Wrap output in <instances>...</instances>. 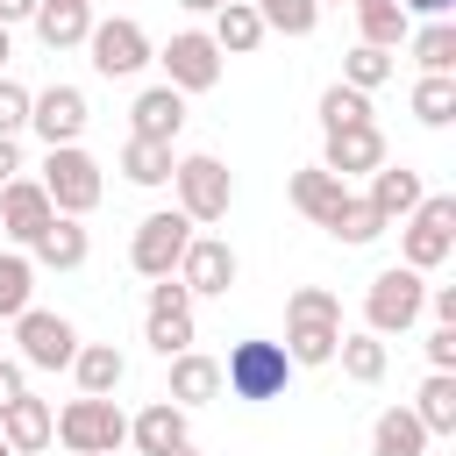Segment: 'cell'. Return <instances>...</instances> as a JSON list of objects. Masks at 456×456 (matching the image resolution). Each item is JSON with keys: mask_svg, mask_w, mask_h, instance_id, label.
Returning <instances> with one entry per match:
<instances>
[{"mask_svg": "<svg viewBox=\"0 0 456 456\" xmlns=\"http://www.w3.org/2000/svg\"><path fill=\"white\" fill-rule=\"evenodd\" d=\"M335 342H342V299L328 285H292V299H285V356H292V370L335 363Z\"/></svg>", "mask_w": 456, "mask_h": 456, "instance_id": "6da1fadb", "label": "cell"}, {"mask_svg": "<svg viewBox=\"0 0 456 456\" xmlns=\"http://www.w3.org/2000/svg\"><path fill=\"white\" fill-rule=\"evenodd\" d=\"M171 192H178V214H185L192 228H214V221H228V207H235V178H228V164L207 157V150H192V157L171 164Z\"/></svg>", "mask_w": 456, "mask_h": 456, "instance_id": "7a4b0ae2", "label": "cell"}, {"mask_svg": "<svg viewBox=\"0 0 456 456\" xmlns=\"http://www.w3.org/2000/svg\"><path fill=\"white\" fill-rule=\"evenodd\" d=\"M456 256V192H420V207L399 221V264L442 271Z\"/></svg>", "mask_w": 456, "mask_h": 456, "instance_id": "3957f363", "label": "cell"}, {"mask_svg": "<svg viewBox=\"0 0 456 456\" xmlns=\"http://www.w3.org/2000/svg\"><path fill=\"white\" fill-rule=\"evenodd\" d=\"M50 442H64L71 456H114L121 442H128V413L114 406V392H78L64 413H57V435Z\"/></svg>", "mask_w": 456, "mask_h": 456, "instance_id": "277c9868", "label": "cell"}, {"mask_svg": "<svg viewBox=\"0 0 456 456\" xmlns=\"http://www.w3.org/2000/svg\"><path fill=\"white\" fill-rule=\"evenodd\" d=\"M43 192H50V207L57 214H93L100 207V192H107V178H100V164H93V150L86 142H57V150H43V178H36Z\"/></svg>", "mask_w": 456, "mask_h": 456, "instance_id": "5b68a950", "label": "cell"}, {"mask_svg": "<svg viewBox=\"0 0 456 456\" xmlns=\"http://www.w3.org/2000/svg\"><path fill=\"white\" fill-rule=\"evenodd\" d=\"M420 314H428V271L392 264V271L370 278V292H363V328L370 335H406Z\"/></svg>", "mask_w": 456, "mask_h": 456, "instance_id": "8992f818", "label": "cell"}, {"mask_svg": "<svg viewBox=\"0 0 456 456\" xmlns=\"http://www.w3.org/2000/svg\"><path fill=\"white\" fill-rule=\"evenodd\" d=\"M285 385H292V356H285V342L249 335V342H235L228 363H221V392H235V399H249V406L278 399Z\"/></svg>", "mask_w": 456, "mask_h": 456, "instance_id": "52a82bcc", "label": "cell"}, {"mask_svg": "<svg viewBox=\"0 0 456 456\" xmlns=\"http://www.w3.org/2000/svg\"><path fill=\"white\" fill-rule=\"evenodd\" d=\"M78 50L93 57V71H100V78H135V71L157 57V43L142 36V21H135V14H107V21L93 14V28H86V43H78Z\"/></svg>", "mask_w": 456, "mask_h": 456, "instance_id": "ba28073f", "label": "cell"}, {"mask_svg": "<svg viewBox=\"0 0 456 456\" xmlns=\"http://www.w3.org/2000/svg\"><path fill=\"white\" fill-rule=\"evenodd\" d=\"M150 64H164V86H178L185 100H192V93H214L221 71H228V57H221V43H214L207 28H178Z\"/></svg>", "mask_w": 456, "mask_h": 456, "instance_id": "9c48e42d", "label": "cell"}, {"mask_svg": "<svg viewBox=\"0 0 456 456\" xmlns=\"http://www.w3.org/2000/svg\"><path fill=\"white\" fill-rule=\"evenodd\" d=\"M14 356H21V370H71L78 328L64 314H50V306H21L14 314Z\"/></svg>", "mask_w": 456, "mask_h": 456, "instance_id": "30bf717a", "label": "cell"}, {"mask_svg": "<svg viewBox=\"0 0 456 456\" xmlns=\"http://www.w3.org/2000/svg\"><path fill=\"white\" fill-rule=\"evenodd\" d=\"M185 242H192V221H185L178 207L142 214L135 235H128V264H135V278H171L178 256H185Z\"/></svg>", "mask_w": 456, "mask_h": 456, "instance_id": "8fae6325", "label": "cell"}, {"mask_svg": "<svg viewBox=\"0 0 456 456\" xmlns=\"http://www.w3.org/2000/svg\"><path fill=\"white\" fill-rule=\"evenodd\" d=\"M86 121H93V107H86V86L57 78V86L28 93V135H36L43 150H57V142H78V135H86Z\"/></svg>", "mask_w": 456, "mask_h": 456, "instance_id": "7c38bea8", "label": "cell"}, {"mask_svg": "<svg viewBox=\"0 0 456 456\" xmlns=\"http://www.w3.org/2000/svg\"><path fill=\"white\" fill-rule=\"evenodd\" d=\"M142 342L157 356L192 349V292L178 278H150V306H142Z\"/></svg>", "mask_w": 456, "mask_h": 456, "instance_id": "4fadbf2b", "label": "cell"}, {"mask_svg": "<svg viewBox=\"0 0 456 456\" xmlns=\"http://www.w3.org/2000/svg\"><path fill=\"white\" fill-rule=\"evenodd\" d=\"M235 249H228V235H207V228H192V242H185V256H178V285L192 292V299H221L228 285H235Z\"/></svg>", "mask_w": 456, "mask_h": 456, "instance_id": "5bb4252c", "label": "cell"}, {"mask_svg": "<svg viewBox=\"0 0 456 456\" xmlns=\"http://www.w3.org/2000/svg\"><path fill=\"white\" fill-rule=\"evenodd\" d=\"M321 164H328L335 178H370V171L385 164V128H378V121L328 128V142H321Z\"/></svg>", "mask_w": 456, "mask_h": 456, "instance_id": "9a60e30c", "label": "cell"}, {"mask_svg": "<svg viewBox=\"0 0 456 456\" xmlns=\"http://www.w3.org/2000/svg\"><path fill=\"white\" fill-rule=\"evenodd\" d=\"M50 214H57V207H50V192H43L36 178L0 185V228H7V242H14V249H28V242L50 228Z\"/></svg>", "mask_w": 456, "mask_h": 456, "instance_id": "2e32d148", "label": "cell"}, {"mask_svg": "<svg viewBox=\"0 0 456 456\" xmlns=\"http://www.w3.org/2000/svg\"><path fill=\"white\" fill-rule=\"evenodd\" d=\"M178 128H185V93H178V86H142L135 107H128V135H142V142H178Z\"/></svg>", "mask_w": 456, "mask_h": 456, "instance_id": "e0dca14e", "label": "cell"}, {"mask_svg": "<svg viewBox=\"0 0 456 456\" xmlns=\"http://www.w3.org/2000/svg\"><path fill=\"white\" fill-rule=\"evenodd\" d=\"M86 256H93V235H86L78 214H50V228L28 242V264L36 271H78Z\"/></svg>", "mask_w": 456, "mask_h": 456, "instance_id": "ac0fdd59", "label": "cell"}, {"mask_svg": "<svg viewBox=\"0 0 456 456\" xmlns=\"http://www.w3.org/2000/svg\"><path fill=\"white\" fill-rule=\"evenodd\" d=\"M171 363V385H164V399L171 406H207V399H221V356H207V349H178V356H164Z\"/></svg>", "mask_w": 456, "mask_h": 456, "instance_id": "d6986e66", "label": "cell"}, {"mask_svg": "<svg viewBox=\"0 0 456 456\" xmlns=\"http://www.w3.org/2000/svg\"><path fill=\"white\" fill-rule=\"evenodd\" d=\"M0 435H7V449H14V456L50 449V435H57V406H50V399H36V392H21V399L0 413Z\"/></svg>", "mask_w": 456, "mask_h": 456, "instance_id": "ffe728a7", "label": "cell"}, {"mask_svg": "<svg viewBox=\"0 0 456 456\" xmlns=\"http://www.w3.org/2000/svg\"><path fill=\"white\" fill-rule=\"evenodd\" d=\"M28 28L43 36V50H78L93 28V0H36Z\"/></svg>", "mask_w": 456, "mask_h": 456, "instance_id": "44dd1931", "label": "cell"}, {"mask_svg": "<svg viewBox=\"0 0 456 456\" xmlns=\"http://www.w3.org/2000/svg\"><path fill=\"white\" fill-rule=\"evenodd\" d=\"M285 192H292V207H299L314 228H328V214L349 200V178H335L328 164H306V171H292V185H285Z\"/></svg>", "mask_w": 456, "mask_h": 456, "instance_id": "7402d4cb", "label": "cell"}, {"mask_svg": "<svg viewBox=\"0 0 456 456\" xmlns=\"http://www.w3.org/2000/svg\"><path fill=\"white\" fill-rule=\"evenodd\" d=\"M420 192H428V185H420V171H406V164H378L370 185H363V200H370L385 221H406V214L420 207Z\"/></svg>", "mask_w": 456, "mask_h": 456, "instance_id": "603a6c76", "label": "cell"}, {"mask_svg": "<svg viewBox=\"0 0 456 456\" xmlns=\"http://www.w3.org/2000/svg\"><path fill=\"white\" fill-rule=\"evenodd\" d=\"M207 36L221 43V57H249V50H256V43L271 36V28H264V14H256L249 0H221V7H214V28H207Z\"/></svg>", "mask_w": 456, "mask_h": 456, "instance_id": "cb8c5ba5", "label": "cell"}, {"mask_svg": "<svg viewBox=\"0 0 456 456\" xmlns=\"http://www.w3.org/2000/svg\"><path fill=\"white\" fill-rule=\"evenodd\" d=\"M428 428L413 420V406H385L378 420H370V456H428Z\"/></svg>", "mask_w": 456, "mask_h": 456, "instance_id": "d4e9b609", "label": "cell"}, {"mask_svg": "<svg viewBox=\"0 0 456 456\" xmlns=\"http://www.w3.org/2000/svg\"><path fill=\"white\" fill-rule=\"evenodd\" d=\"M128 442H135L142 456H157V449H171V442H192V435H185V406H171V399H150V406L128 420Z\"/></svg>", "mask_w": 456, "mask_h": 456, "instance_id": "484cf974", "label": "cell"}, {"mask_svg": "<svg viewBox=\"0 0 456 456\" xmlns=\"http://www.w3.org/2000/svg\"><path fill=\"white\" fill-rule=\"evenodd\" d=\"M335 363H342V378H356V385H378V378L392 370V349H385V335L356 328V335H342V342H335Z\"/></svg>", "mask_w": 456, "mask_h": 456, "instance_id": "4316f807", "label": "cell"}, {"mask_svg": "<svg viewBox=\"0 0 456 456\" xmlns=\"http://www.w3.org/2000/svg\"><path fill=\"white\" fill-rule=\"evenodd\" d=\"M71 378H78V392H121V378H128V356H121L114 342H78V356H71Z\"/></svg>", "mask_w": 456, "mask_h": 456, "instance_id": "83f0119b", "label": "cell"}, {"mask_svg": "<svg viewBox=\"0 0 456 456\" xmlns=\"http://www.w3.org/2000/svg\"><path fill=\"white\" fill-rule=\"evenodd\" d=\"M413 420L428 435H456V370H428L413 392Z\"/></svg>", "mask_w": 456, "mask_h": 456, "instance_id": "f1b7e54d", "label": "cell"}, {"mask_svg": "<svg viewBox=\"0 0 456 456\" xmlns=\"http://www.w3.org/2000/svg\"><path fill=\"white\" fill-rule=\"evenodd\" d=\"M114 164H121L128 185H150V192H157V185H171V164H178V157H171V142H142V135H128Z\"/></svg>", "mask_w": 456, "mask_h": 456, "instance_id": "f546056e", "label": "cell"}, {"mask_svg": "<svg viewBox=\"0 0 456 456\" xmlns=\"http://www.w3.org/2000/svg\"><path fill=\"white\" fill-rule=\"evenodd\" d=\"M385 228H392V221H385V214H378V207H370L363 192H349V200H342V207L328 214V235H335L342 249H363V242H378Z\"/></svg>", "mask_w": 456, "mask_h": 456, "instance_id": "4dcf8cb0", "label": "cell"}, {"mask_svg": "<svg viewBox=\"0 0 456 456\" xmlns=\"http://www.w3.org/2000/svg\"><path fill=\"white\" fill-rule=\"evenodd\" d=\"M413 121L420 128H449L456 121V71H420L413 78Z\"/></svg>", "mask_w": 456, "mask_h": 456, "instance_id": "1f68e13d", "label": "cell"}, {"mask_svg": "<svg viewBox=\"0 0 456 456\" xmlns=\"http://www.w3.org/2000/svg\"><path fill=\"white\" fill-rule=\"evenodd\" d=\"M406 50H413V64H420V71H456V21L442 14V21L406 28Z\"/></svg>", "mask_w": 456, "mask_h": 456, "instance_id": "d6a6232c", "label": "cell"}, {"mask_svg": "<svg viewBox=\"0 0 456 456\" xmlns=\"http://www.w3.org/2000/svg\"><path fill=\"white\" fill-rule=\"evenodd\" d=\"M356 28H363L356 43H378V50H399L413 21H406V7H399V0H363V7H356Z\"/></svg>", "mask_w": 456, "mask_h": 456, "instance_id": "836d02e7", "label": "cell"}, {"mask_svg": "<svg viewBox=\"0 0 456 456\" xmlns=\"http://www.w3.org/2000/svg\"><path fill=\"white\" fill-rule=\"evenodd\" d=\"M21 306H36V264L28 249H0V321H14Z\"/></svg>", "mask_w": 456, "mask_h": 456, "instance_id": "e575fe53", "label": "cell"}, {"mask_svg": "<svg viewBox=\"0 0 456 456\" xmlns=\"http://www.w3.org/2000/svg\"><path fill=\"white\" fill-rule=\"evenodd\" d=\"M392 71H399V64H392V50H378V43H356V50L342 57V86H356V93H378Z\"/></svg>", "mask_w": 456, "mask_h": 456, "instance_id": "d590c367", "label": "cell"}, {"mask_svg": "<svg viewBox=\"0 0 456 456\" xmlns=\"http://www.w3.org/2000/svg\"><path fill=\"white\" fill-rule=\"evenodd\" d=\"M249 7L264 14L271 36H314V21H321V0H249Z\"/></svg>", "mask_w": 456, "mask_h": 456, "instance_id": "8d00e7d4", "label": "cell"}, {"mask_svg": "<svg viewBox=\"0 0 456 456\" xmlns=\"http://www.w3.org/2000/svg\"><path fill=\"white\" fill-rule=\"evenodd\" d=\"M349 121H370V93H356V86H328L321 93V128H349Z\"/></svg>", "mask_w": 456, "mask_h": 456, "instance_id": "74e56055", "label": "cell"}, {"mask_svg": "<svg viewBox=\"0 0 456 456\" xmlns=\"http://www.w3.org/2000/svg\"><path fill=\"white\" fill-rule=\"evenodd\" d=\"M21 128H28V86L0 71V135H21Z\"/></svg>", "mask_w": 456, "mask_h": 456, "instance_id": "f35d334b", "label": "cell"}, {"mask_svg": "<svg viewBox=\"0 0 456 456\" xmlns=\"http://www.w3.org/2000/svg\"><path fill=\"white\" fill-rule=\"evenodd\" d=\"M428 370H456V328H442V321L428 335Z\"/></svg>", "mask_w": 456, "mask_h": 456, "instance_id": "ab89813d", "label": "cell"}, {"mask_svg": "<svg viewBox=\"0 0 456 456\" xmlns=\"http://www.w3.org/2000/svg\"><path fill=\"white\" fill-rule=\"evenodd\" d=\"M21 392H28V370H21V356H0V413H7Z\"/></svg>", "mask_w": 456, "mask_h": 456, "instance_id": "60d3db41", "label": "cell"}, {"mask_svg": "<svg viewBox=\"0 0 456 456\" xmlns=\"http://www.w3.org/2000/svg\"><path fill=\"white\" fill-rule=\"evenodd\" d=\"M428 314H435L442 328H456V285H428Z\"/></svg>", "mask_w": 456, "mask_h": 456, "instance_id": "b9f144b4", "label": "cell"}, {"mask_svg": "<svg viewBox=\"0 0 456 456\" xmlns=\"http://www.w3.org/2000/svg\"><path fill=\"white\" fill-rule=\"evenodd\" d=\"M14 178H21V142L0 135V185H14Z\"/></svg>", "mask_w": 456, "mask_h": 456, "instance_id": "7bdbcfd3", "label": "cell"}, {"mask_svg": "<svg viewBox=\"0 0 456 456\" xmlns=\"http://www.w3.org/2000/svg\"><path fill=\"white\" fill-rule=\"evenodd\" d=\"M399 7H406V21H442L456 0H399Z\"/></svg>", "mask_w": 456, "mask_h": 456, "instance_id": "ee69618b", "label": "cell"}, {"mask_svg": "<svg viewBox=\"0 0 456 456\" xmlns=\"http://www.w3.org/2000/svg\"><path fill=\"white\" fill-rule=\"evenodd\" d=\"M36 14V0H0V28H14V21H28Z\"/></svg>", "mask_w": 456, "mask_h": 456, "instance_id": "f6af8a7d", "label": "cell"}, {"mask_svg": "<svg viewBox=\"0 0 456 456\" xmlns=\"http://www.w3.org/2000/svg\"><path fill=\"white\" fill-rule=\"evenodd\" d=\"M178 7H185V14H214L221 0H178Z\"/></svg>", "mask_w": 456, "mask_h": 456, "instance_id": "bcb514c9", "label": "cell"}, {"mask_svg": "<svg viewBox=\"0 0 456 456\" xmlns=\"http://www.w3.org/2000/svg\"><path fill=\"white\" fill-rule=\"evenodd\" d=\"M157 456H200V449H192V442H171V449H157Z\"/></svg>", "mask_w": 456, "mask_h": 456, "instance_id": "7dc6e473", "label": "cell"}, {"mask_svg": "<svg viewBox=\"0 0 456 456\" xmlns=\"http://www.w3.org/2000/svg\"><path fill=\"white\" fill-rule=\"evenodd\" d=\"M7 57H14V28H0V64H7Z\"/></svg>", "mask_w": 456, "mask_h": 456, "instance_id": "c3c4849f", "label": "cell"}, {"mask_svg": "<svg viewBox=\"0 0 456 456\" xmlns=\"http://www.w3.org/2000/svg\"><path fill=\"white\" fill-rule=\"evenodd\" d=\"M0 456H14V449H7V435H0Z\"/></svg>", "mask_w": 456, "mask_h": 456, "instance_id": "681fc988", "label": "cell"}, {"mask_svg": "<svg viewBox=\"0 0 456 456\" xmlns=\"http://www.w3.org/2000/svg\"><path fill=\"white\" fill-rule=\"evenodd\" d=\"M321 7H342V0H321Z\"/></svg>", "mask_w": 456, "mask_h": 456, "instance_id": "f907efd6", "label": "cell"}, {"mask_svg": "<svg viewBox=\"0 0 456 456\" xmlns=\"http://www.w3.org/2000/svg\"><path fill=\"white\" fill-rule=\"evenodd\" d=\"M356 7H363V0H356Z\"/></svg>", "mask_w": 456, "mask_h": 456, "instance_id": "816d5d0a", "label": "cell"}]
</instances>
